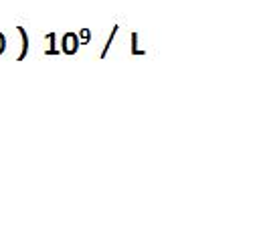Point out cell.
<instances>
[{
  "label": "cell",
  "instance_id": "1",
  "mask_svg": "<svg viewBox=\"0 0 263 245\" xmlns=\"http://www.w3.org/2000/svg\"><path fill=\"white\" fill-rule=\"evenodd\" d=\"M79 45H81V41H79V35H75V33H65L61 39V51L65 55H75Z\"/></svg>",
  "mask_w": 263,
  "mask_h": 245
},
{
  "label": "cell",
  "instance_id": "2",
  "mask_svg": "<svg viewBox=\"0 0 263 245\" xmlns=\"http://www.w3.org/2000/svg\"><path fill=\"white\" fill-rule=\"evenodd\" d=\"M16 31H18V35L23 36V51H21V55H18L16 59H18V61H23V59L27 57V53H29V35H27V31L23 29V25H18V27H16Z\"/></svg>",
  "mask_w": 263,
  "mask_h": 245
},
{
  "label": "cell",
  "instance_id": "3",
  "mask_svg": "<svg viewBox=\"0 0 263 245\" xmlns=\"http://www.w3.org/2000/svg\"><path fill=\"white\" fill-rule=\"evenodd\" d=\"M89 39H91V31H89V29H81V33H79V41H81V45H87V43H89Z\"/></svg>",
  "mask_w": 263,
  "mask_h": 245
},
{
  "label": "cell",
  "instance_id": "4",
  "mask_svg": "<svg viewBox=\"0 0 263 245\" xmlns=\"http://www.w3.org/2000/svg\"><path fill=\"white\" fill-rule=\"evenodd\" d=\"M4 51H6V36L0 33V55H2Z\"/></svg>",
  "mask_w": 263,
  "mask_h": 245
}]
</instances>
